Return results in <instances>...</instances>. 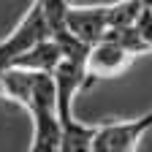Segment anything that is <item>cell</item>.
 <instances>
[{
	"label": "cell",
	"instance_id": "6da1fadb",
	"mask_svg": "<svg viewBox=\"0 0 152 152\" xmlns=\"http://www.w3.org/2000/svg\"><path fill=\"white\" fill-rule=\"evenodd\" d=\"M0 95L11 103L22 106L30 120L41 114H57V90L52 73H33V71H3L0 73Z\"/></svg>",
	"mask_w": 152,
	"mask_h": 152
},
{
	"label": "cell",
	"instance_id": "7a4b0ae2",
	"mask_svg": "<svg viewBox=\"0 0 152 152\" xmlns=\"http://www.w3.org/2000/svg\"><path fill=\"white\" fill-rule=\"evenodd\" d=\"M44 41H52L44 3H30L27 11L22 14V19H19V25L6 38H0V73L8 71L19 57H25L27 52H33Z\"/></svg>",
	"mask_w": 152,
	"mask_h": 152
},
{
	"label": "cell",
	"instance_id": "3957f363",
	"mask_svg": "<svg viewBox=\"0 0 152 152\" xmlns=\"http://www.w3.org/2000/svg\"><path fill=\"white\" fill-rule=\"evenodd\" d=\"M149 130H152V109L144 111L141 117L103 122L95 133L92 152H136Z\"/></svg>",
	"mask_w": 152,
	"mask_h": 152
},
{
	"label": "cell",
	"instance_id": "277c9868",
	"mask_svg": "<svg viewBox=\"0 0 152 152\" xmlns=\"http://www.w3.org/2000/svg\"><path fill=\"white\" fill-rule=\"evenodd\" d=\"M68 30L84 41L90 49L109 35V6H71L68 3Z\"/></svg>",
	"mask_w": 152,
	"mask_h": 152
},
{
	"label": "cell",
	"instance_id": "5b68a950",
	"mask_svg": "<svg viewBox=\"0 0 152 152\" xmlns=\"http://www.w3.org/2000/svg\"><path fill=\"white\" fill-rule=\"evenodd\" d=\"M133 60L136 57L125 52L120 44L101 41L98 46L90 49V57H87V87L95 84L98 79H114V76L125 73L133 65Z\"/></svg>",
	"mask_w": 152,
	"mask_h": 152
},
{
	"label": "cell",
	"instance_id": "8992f818",
	"mask_svg": "<svg viewBox=\"0 0 152 152\" xmlns=\"http://www.w3.org/2000/svg\"><path fill=\"white\" fill-rule=\"evenodd\" d=\"M63 136H60V152H92L98 125H87L79 117H63L60 120Z\"/></svg>",
	"mask_w": 152,
	"mask_h": 152
},
{
	"label": "cell",
	"instance_id": "52a82bcc",
	"mask_svg": "<svg viewBox=\"0 0 152 152\" xmlns=\"http://www.w3.org/2000/svg\"><path fill=\"white\" fill-rule=\"evenodd\" d=\"M63 63V52L54 41H44L38 44L33 52H27L25 57H19V60L11 65V68H19V71H33V73H54L57 65ZM8 68V71H11Z\"/></svg>",
	"mask_w": 152,
	"mask_h": 152
},
{
	"label": "cell",
	"instance_id": "ba28073f",
	"mask_svg": "<svg viewBox=\"0 0 152 152\" xmlns=\"http://www.w3.org/2000/svg\"><path fill=\"white\" fill-rule=\"evenodd\" d=\"M60 117L57 114H41L33 117V141L30 152H60Z\"/></svg>",
	"mask_w": 152,
	"mask_h": 152
}]
</instances>
